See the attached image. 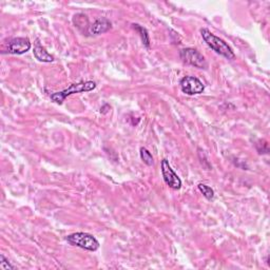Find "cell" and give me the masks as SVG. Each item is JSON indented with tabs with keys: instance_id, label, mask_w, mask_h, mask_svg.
Here are the masks:
<instances>
[{
	"instance_id": "cell-1",
	"label": "cell",
	"mask_w": 270,
	"mask_h": 270,
	"mask_svg": "<svg viewBox=\"0 0 270 270\" xmlns=\"http://www.w3.org/2000/svg\"><path fill=\"white\" fill-rule=\"evenodd\" d=\"M201 35L203 37L204 42L208 45L209 48H211L216 53L224 56L227 60H235L236 54L229 47L227 43H225L220 37L212 34L208 29H202Z\"/></svg>"
},
{
	"instance_id": "cell-2",
	"label": "cell",
	"mask_w": 270,
	"mask_h": 270,
	"mask_svg": "<svg viewBox=\"0 0 270 270\" xmlns=\"http://www.w3.org/2000/svg\"><path fill=\"white\" fill-rule=\"evenodd\" d=\"M96 88V84L94 82H81L77 84H72L70 85L67 89L61 91V92H55L51 94V100L55 104L62 105L65 100L69 96L73 94H79V93H84V92H90Z\"/></svg>"
},
{
	"instance_id": "cell-3",
	"label": "cell",
	"mask_w": 270,
	"mask_h": 270,
	"mask_svg": "<svg viewBox=\"0 0 270 270\" xmlns=\"http://www.w3.org/2000/svg\"><path fill=\"white\" fill-rule=\"evenodd\" d=\"M69 244L77 246L89 252H96L100 248V243L92 235L86 233H75L67 237Z\"/></svg>"
},
{
	"instance_id": "cell-4",
	"label": "cell",
	"mask_w": 270,
	"mask_h": 270,
	"mask_svg": "<svg viewBox=\"0 0 270 270\" xmlns=\"http://www.w3.org/2000/svg\"><path fill=\"white\" fill-rule=\"evenodd\" d=\"M180 56L182 61L190 66H194L196 68L199 69H207L208 64L205 60V57L196 49H191V48H187V49H183L180 52Z\"/></svg>"
},
{
	"instance_id": "cell-5",
	"label": "cell",
	"mask_w": 270,
	"mask_h": 270,
	"mask_svg": "<svg viewBox=\"0 0 270 270\" xmlns=\"http://www.w3.org/2000/svg\"><path fill=\"white\" fill-rule=\"evenodd\" d=\"M182 91L187 95H198L204 92V84L195 76H185L180 82Z\"/></svg>"
},
{
	"instance_id": "cell-6",
	"label": "cell",
	"mask_w": 270,
	"mask_h": 270,
	"mask_svg": "<svg viewBox=\"0 0 270 270\" xmlns=\"http://www.w3.org/2000/svg\"><path fill=\"white\" fill-rule=\"evenodd\" d=\"M162 167V175L164 178L165 183L171 188V189H175V190H180L182 188V181L181 179L178 177L177 173L173 171V169L171 168L168 160L164 159L162 161L161 164Z\"/></svg>"
},
{
	"instance_id": "cell-7",
	"label": "cell",
	"mask_w": 270,
	"mask_h": 270,
	"mask_svg": "<svg viewBox=\"0 0 270 270\" xmlns=\"http://www.w3.org/2000/svg\"><path fill=\"white\" fill-rule=\"evenodd\" d=\"M32 45L28 38L24 37H16L10 41L9 43V53L10 54H16V55H22L30 51Z\"/></svg>"
},
{
	"instance_id": "cell-8",
	"label": "cell",
	"mask_w": 270,
	"mask_h": 270,
	"mask_svg": "<svg viewBox=\"0 0 270 270\" xmlns=\"http://www.w3.org/2000/svg\"><path fill=\"white\" fill-rule=\"evenodd\" d=\"M112 28V24L109 19L102 17L99 18L98 21H95L90 27H89V34L91 35H102L104 33H107Z\"/></svg>"
},
{
	"instance_id": "cell-9",
	"label": "cell",
	"mask_w": 270,
	"mask_h": 270,
	"mask_svg": "<svg viewBox=\"0 0 270 270\" xmlns=\"http://www.w3.org/2000/svg\"><path fill=\"white\" fill-rule=\"evenodd\" d=\"M33 52H34L35 59L37 61H40L42 63H52V62H54V57L51 54H49L47 52V50L43 46H41V44L38 43V42L36 43Z\"/></svg>"
},
{
	"instance_id": "cell-10",
	"label": "cell",
	"mask_w": 270,
	"mask_h": 270,
	"mask_svg": "<svg viewBox=\"0 0 270 270\" xmlns=\"http://www.w3.org/2000/svg\"><path fill=\"white\" fill-rule=\"evenodd\" d=\"M134 30H137L138 33L140 34L141 36V40H142V43L144 44V46L149 49L150 48V37H149V34H148V31L146 28L138 25V24H133L132 25Z\"/></svg>"
},
{
	"instance_id": "cell-11",
	"label": "cell",
	"mask_w": 270,
	"mask_h": 270,
	"mask_svg": "<svg viewBox=\"0 0 270 270\" xmlns=\"http://www.w3.org/2000/svg\"><path fill=\"white\" fill-rule=\"evenodd\" d=\"M198 188H199V190L202 192L203 196H204L208 201H212V200H214V198H215V191H214V189H212L211 187H209V186L201 183V184L198 185Z\"/></svg>"
},
{
	"instance_id": "cell-12",
	"label": "cell",
	"mask_w": 270,
	"mask_h": 270,
	"mask_svg": "<svg viewBox=\"0 0 270 270\" xmlns=\"http://www.w3.org/2000/svg\"><path fill=\"white\" fill-rule=\"evenodd\" d=\"M140 154H141L142 161H143L147 166H153V164H154L153 157H152L151 152H150L148 149H146V148H144V147L141 148Z\"/></svg>"
},
{
	"instance_id": "cell-13",
	"label": "cell",
	"mask_w": 270,
	"mask_h": 270,
	"mask_svg": "<svg viewBox=\"0 0 270 270\" xmlns=\"http://www.w3.org/2000/svg\"><path fill=\"white\" fill-rule=\"evenodd\" d=\"M0 269L2 270H11L15 269V267L9 262V260L6 259L5 256H0Z\"/></svg>"
}]
</instances>
